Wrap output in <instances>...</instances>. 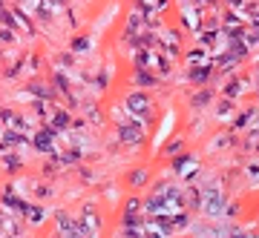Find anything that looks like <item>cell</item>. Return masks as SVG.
Segmentation results:
<instances>
[{"mask_svg":"<svg viewBox=\"0 0 259 238\" xmlns=\"http://www.w3.org/2000/svg\"><path fill=\"white\" fill-rule=\"evenodd\" d=\"M118 138H121L124 144H138V141H141V120L118 123Z\"/></svg>","mask_w":259,"mask_h":238,"instance_id":"cell-1","label":"cell"},{"mask_svg":"<svg viewBox=\"0 0 259 238\" xmlns=\"http://www.w3.org/2000/svg\"><path fill=\"white\" fill-rule=\"evenodd\" d=\"M55 132H58V129H52V126L40 129V132L35 135V147L40 149V152H55Z\"/></svg>","mask_w":259,"mask_h":238,"instance_id":"cell-2","label":"cell"},{"mask_svg":"<svg viewBox=\"0 0 259 238\" xmlns=\"http://www.w3.org/2000/svg\"><path fill=\"white\" fill-rule=\"evenodd\" d=\"M58 224H61V236L72 238V236H84V230H81V224L78 221H72L66 212H58Z\"/></svg>","mask_w":259,"mask_h":238,"instance_id":"cell-3","label":"cell"},{"mask_svg":"<svg viewBox=\"0 0 259 238\" xmlns=\"http://www.w3.org/2000/svg\"><path fill=\"white\" fill-rule=\"evenodd\" d=\"M127 106H130V112H135L138 118H144V115H147V109H150V101H147L141 92H135V95H130V98H127Z\"/></svg>","mask_w":259,"mask_h":238,"instance_id":"cell-4","label":"cell"},{"mask_svg":"<svg viewBox=\"0 0 259 238\" xmlns=\"http://www.w3.org/2000/svg\"><path fill=\"white\" fill-rule=\"evenodd\" d=\"M98 227H101V221L95 218L92 207H87V209H84V221H81V230H84V236H95Z\"/></svg>","mask_w":259,"mask_h":238,"instance_id":"cell-5","label":"cell"},{"mask_svg":"<svg viewBox=\"0 0 259 238\" xmlns=\"http://www.w3.org/2000/svg\"><path fill=\"white\" fill-rule=\"evenodd\" d=\"M202 209H204V212H210V215H213V212H219V209H222V192H213V189H210V192L204 195Z\"/></svg>","mask_w":259,"mask_h":238,"instance_id":"cell-6","label":"cell"},{"mask_svg":"<svg viewBox=\"0 0 259 238\" xmlns=\"http://www.w3.org/2000/svg\"><path fill=\"white\" fill-rule=\"evenodd\" d=\"M3 207H12V209H18V212H23V215H29V212H32V207H29V204L18 201L12 192H6V195H3Z\"/></svg>","mask_w":259,"mask_h":238,"instance_id":"cell-7","label":"cell"},{"mask_svg":"<svg viewBox=\"0 0 259 238\" xmlns=\"http://www.w3.org/2000/svg\"><path fill=\"white\" fill-rule=\"evenodd\" d=\"M18 144H26V138L18 135V132H12V129H3V149L6 147H18Z\"/></svg>","mask_w":259,"mask_h":238,"instance_id":"cell-8","label":"cell"},{"mask_svg":"<svg viewBox=\"0 0 259 238\" xmlns=\"http://www.w3.org/2000/svg\"><path fill=\"white\" fill-rule=\"evenodd\" d=\"M210 72H213V66H196V69H190V81L204 84V81L210 78Z\"/></svg>","mask_w":259,"mask_h":238,"instance_id":"cell-9","label":"cell"},{"mask_svg":"<svg viewBox=\"0 0 259 238\" xmlns=\"http://www.w3.org/2000/svg\"><path fill=\"white\" fill-rule=\"evenodd\" d=\"M49 120H52V123H49L52 129H66V126H69V115H66V112H55V115H49Z\"/></svg>","mask_w":259,"mask_h":238,"instance_id":"cell-10","label":"cell"},{"mask_svg":"<svg viewBox=\"0 0 259 238\" xmlns=\"http://www.w3.org/2000/svg\"><path fill=\"white\" fill-rule=\"evenodd\" d=\"M193 164H196L193 158H176L173 170H176V172H187V167H193Z\"/></svg>","mask_w":259,"mask_h":238,"instance_id":"cell-11","label":"cell"},{"mask_svg":"<svg viewBox=\"0 0 259 238\" xmlns=\"http://www.w3.org/2000/svg\"><path fill=\"white\" fill-rule=\"evenodd\" d=\"M29 92H35V95H37V98H43V101H52V98H55L49 89H43V86H37V84H32V86H29Z\"/></svg>","mask_w":259,"mask_h":238,"instance_id":"cell-12","label":"cell"},{"mask_svg":"<svg viewBox=\"0 0 259 238\" xmlns=\"http://www.w3.org/2000/svg\"><path fill=\"white\" fill-rule=\"evenodd\" d=\"M3 26H6V29H15V26H18L15 15H12V12H6V9H3Z\"/></svg>","mask_w":259,"mask_h":238,"instance_id":"cell-13","label":"cell"},{"mask_svg":"<svg viewBox=\"0 0 259 238\" xmlns=\"http://www.w3.org/2000/svg\"><path fill=\"white\" fill-rule=\"evenodd\" d=\"M72 49H75V52H87V49H90V40H87V37H78V40H72Z\"/></svg>","mask_w":259,"mask_h":238,"instance_id":"cell-14","label":"cell"},{"mask_svg":"<svg viewBox=\"0 0 259 238\" xmlns=\"http://www.w3.org/2000/svg\"><path fill=\"white\" fill-rule=\"evenodd\" d=\"M239 89H242V84H239V81H233V84H227L225 95H227V98H236V95H239Z\"/></svg>","mask_w":259,"mask_h":238,"instance_id":"cell-15","label":"cell"},{"mask_svg":"<svg viewBox=\"0 0 259 238\" xmlns=\"http://www.w3.org/2000/svg\"><path fill=\"white\" fill-rule=\"evenodd\" d=\"M3 164H6L9 170H18V167H20V161H18L15 155H3Z\"/></svg>","mask_w":259,"mask_h":238,"instance_id":"cell-16","label":"cell"},{"mask_svg":"<svg viewBox=\"0 0 259 238\" xmlns=\"http://www.w3.org/2000/svg\"><path fill=\"white\" fill-rule=\"evenodd\" d=\"M135 81H138V84H144V86H150V84H153V75H144V69H141V72L135 75Z\"/></svg>","mask_w":259,"mask_h":238,"instance_id":"cell-17","label":"cell"},{"mask_svg":"<svg viewBox=\"0 0 259 238\" xmlns=\"http://www.w3.org/2000/svg\"><path fill=\"white\" fill-rule=\"evenodd\" d=\"M3 233H6V236H18L15 224H12V221H6V218H3Z\"/></svg>","mask_w":259,"mask_h":238,"instance_id":"cell-18","label":"cell"},{"mask_svg":"<svg viewBox=\"0 0 259 238\" xmlns=\"http://www.w3.org/2000/svg\"><path fill=\"white\" fill-rule=\"evenodd\" d=\"M29 215H32L35 224H40V221H43V212H40V207H32V212H29Z\"/></svg>","mask_w":259,"mask_h":238,"instance_id":"cell-19","label":"cell"},{"mask_svg":"<svg viewBox=\"0 0 259 238\" xmlns=\"http://www.w3.org/2000/svg\"><path fill=\"white\" fill-rule=\"evenodd\" d=\"M207 101H210V92H199L196 95V103H207Z\"/></svg>","mask_w":259,"mask_h":238,"instance_id":"cell-20","label":"cell"},{"mask_svg":"<svg viewBox=\"0 0 259 238\" xmlns=\"http://www.w3.org/2000/svg\"><path fill=\"white\" fill-rule=\"evenodd\" d=\"M202 58H204V55H202V49H196V52H190V63H199Z\"/></svg>","mask_w":259,"mask_h":238,"instance_id":"cell-21","label":"cell"},{"mask_svg":"<svg viewBox=\"0 0 259 238\" xmlns=\"http://www.w3.org/2000/svg\"><path fill=\"white\" fill-rule=\"evenodd\" d=\"M144 178H147L144 172H132V178H130V181H132V184H141V181H144Z\"/></svg>","mask_w":259,"mask_h":238,"instance_id":"cell-22","label":"cell"},{"mask_svg":"<svg viewBox=\"0 0 259 238\" xmlns=\"http://www.w3.org/2000/svg\"><path fill=\"white\" fill-rule=\"evenodd\" d=\"M127 212H138V201H135V198L127 204Z\"/></svg>","mask_w":259,"mask_h":238,"instance_id":"cell-23","label":"cell"},{"mask_svg":"<svg viewBox=\"0 0 259 238\" xmlns=\"http://www.w3.org/2000/svg\"><path fill=\"white\" fill-rule=\"evenodd\" d=\"M0 37H3V43H9V40H12V29H3V34H0Z\"/></svg>","mask_w":259,"mask_h":238,"instance_id":"cell-24","label":"cell"},{"mask_svg":"<svg viewBox=\"0 0 259 238\" xmlns=\"http://www.w3.org/2000/svg\"><path fill=\"white\" fill-rule=\"evenodd\" d=\"M167 149H170V152H179V149H182V141H173Z\"/></svg>","mask_w":259,"mask_h":238,"instance_id":"cell-25","label":"cell"},{"mask_svg":"<svg viewBox=\"0 0 259 238\" xmlns=\"http://www.w3.org/2000/svg\"><path fill=\"white\" fill-rule=\"evenodd\" d=\"M61 3H64V0H61Z\"/></svg>","mask_w":259,"mask_h":238,"instance_id":"cell-26","label":"cell"},{"mask_svg":"<svg viewBox=\"0 0 259 238\" xmlns=\"http://www.w3.org/2000/svg\"><path fill=\"white\" fill-rule=\"evenodd\" d=\"M257 86H259V84H257Z\"/></svg>","mask_w":259,"mask_h":238,"instance_id":"cell-27","label":"cell"}]
</instances>
